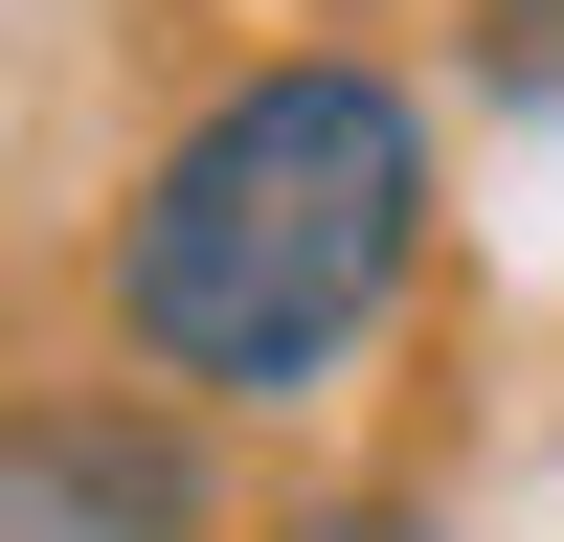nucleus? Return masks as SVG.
I'll return each mask as SVG.
<instances>
[{"instance_id": "nucleus-1", "label": "nucleus", "mask_w": 564, "mask_h": 542, "mask_svg": "<svg viewBox=\"0 0 564 542\" xmlns=\"http://www.w3.org/2000/svg\"><path fill=\"white\" fill-rule=\"evenodd\" d=\"M430 271V90L361 45L226 68L159 159L113 181V361L204 430L316 406Z\"/></svg>"}, {"instance_id": "nucleus-2", "label": "nucleus", "mask_w": 564, "mask_h": 542, "mask_svg": "<svg viewBox=\"0 0 564 542\" xmlns=\"http://www.w3.org/2000/svg\"><path fill=\"white\" fill-rule=\"evenodd\" d=\"M0 542H226L204 406H159V384H0Z\"/></svg>"}, {"instance_id": "nucleus-3", "label": "nucleus", "mask_w": 564, "mask_h": 542, "mask_svg": "<svg viewBox=\"0 0 564 542\" xmlns=\"http://www.w3.org/2000/svg\"><path fill=\"white\" fill-rule=\"evenodd\" d=\"M226 542H452L406 475H316V497H271V520H226Z\"/></svg>"}, {"instance_id": "nucleus-4", "label": "nucleus", "mask_w": 564, "mask_h": 542, "mask_svg": "<svg viewBox=\"0 0 564 542\" xmlns=\"http://www.w3.org/2000/svg\"><path fill=\"white\" fill-rule=\"evenodd\" d=\"M475 68L520 90V113H564V0H475Z\"/></svg>"}]
</instances>
